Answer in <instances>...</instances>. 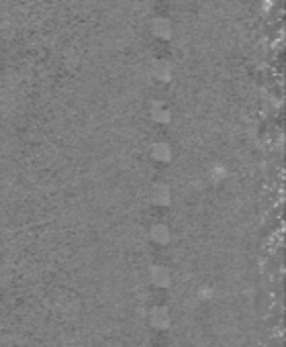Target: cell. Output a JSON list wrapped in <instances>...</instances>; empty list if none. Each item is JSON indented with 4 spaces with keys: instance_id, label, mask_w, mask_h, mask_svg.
<instances>
[{
    "instance_id": "obj_1",
    "label": "cell",
    "mask_w": 286,
    "mask_h": 347,
    "mask_svg": "<svg viewBox=\"0 0 286 347\" xmlns=\"http://www.w3.org/2000/svg\"><path fill=\"white\" fill-rule=\"evenodd\" d=\"M154 33L159 37H170L172 29H170V23L166 19H156L154 21Z\"/></svg>"
}]
</instances>
